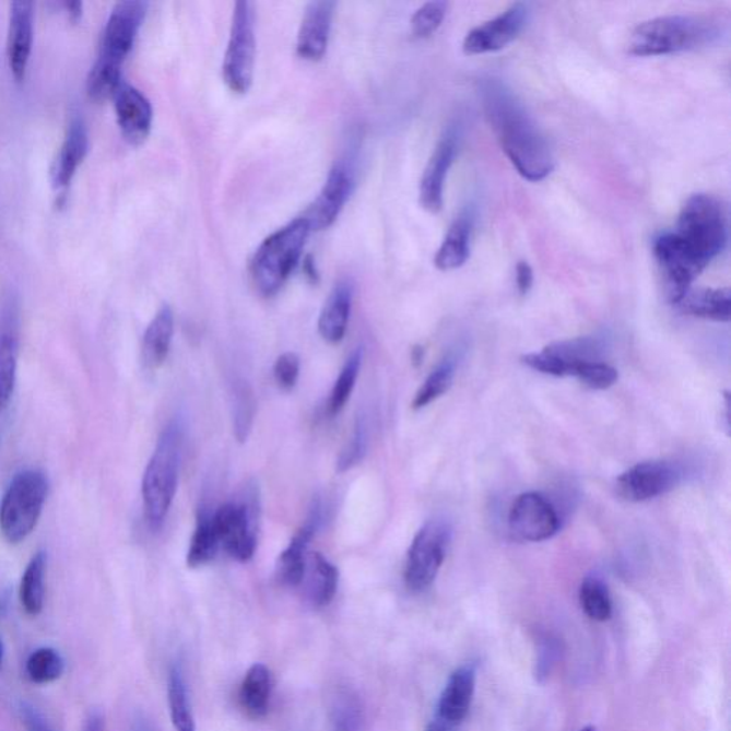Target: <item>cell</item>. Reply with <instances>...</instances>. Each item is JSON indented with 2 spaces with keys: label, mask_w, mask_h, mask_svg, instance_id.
I'll return each mask as SVG.
<instances>
[{
  "label": "cell",
  "mask_w": 731,
  "mask_h": 731,
  "mask_svg": "<svg viewBox=\"0 0 731 731\" xmlns=\"http://www.w3.org/2000/svg\"><path fill=\"white\" fill-rule=\"evenodd\" d=\"M479 95L488 125L516 170L530 181L546 179L554 167L552 149L519 97L495 78L483 79Z\"/></svg>",
  "instance_id": "obj_1"
},
{
  "label": "cell",
  "mask_w": 731,
  "mask_h": 731,
  "mask_svg": "<svg viewBox=\"0 0 731 731\" xmlns=\"http://www.w3.org/2000/svg\"><path fill=\"white\" fill-rule=\"evenodd\" d=\"M181 449H184V425L180 421H174L162 432L143 474L144 516L153 532L162 529L174 503L178 488Z\"/></svg>",
  "instance_id": "obj_2"
},
{
  "label": "cell",
  "mask_w": 731,
  "mask_h": 731,
  "mask_svg": "<svg viewBox=\"0 0 731 731\" xmlns=\"http://www.w3.org/2000/svg\"><path fill=\"white\" fill-rule=\"evenodd\" d=\"M719 36V27L706 17L661 16L640 23L632 32L628 52L661 56L700 48Z\"/></svg>",
  "instance_id": "obj_3"
},
{
  "label": "cell",
  "mask_w": 731,
  "mask_h": 731,
  "mask_svg": "<svg viewBox=\"0 0 731 731\" xmlns=\"http://www.w3.org/2000/svg\"><path fill=\"white\" fill-rule=\"evenodd\" d=\"M310 226L297 217L282 229L272 233L256 250L250 263L251 279L263 296H273L285 285L304 255Z\"/></svg>",
  "instance_id": "obj_4"
},
{
  "label": "cell",
  "mask_w": 731,
  "mask_h": 731,
  "mask_svg": "<svg viewBox=\"0 0 731 731\" xmlns=\"http://www.w3.org/2000/svg\"><path fill=\"white\" fill-rule=\"evenodd\" d=\"M48 477L40 470L17 473L0 502V532L17 544L34 532L48 496Z\"/></svg>",
  "instance_id": "obj_5"
},
{
  "label": "cell",
  "mask_w": 731,
  "mask_h": 731,
  "mask_svg": "<svg viewBox=\"0 0 731 731\" xmlns=\"http://www.w3.org/2000/svg\"><path fill=\"white\" fill-rule=\"evenodd\" d=\"M676 235L709 264L728 244V217L719 200L698 193L688 198L679 214Z\"/></svg>",
  "instance_id": "obj_6"
},
{
  "label": "cell",
  "mask_w": 731,
  "mask_h": 731,
  "mask_svg": "<svg viewBox=\"0 0 731 731\" xmlns=\"http://www.w3.org/2000/svg\"><path fill=\"white\" fill-rule=\"evenodd\" d=\"M255 3L239 0L233 8L229 44L223 60V81L232 92H248L254 82L256 35Z\"/></svg>",
  "instance_id": "obj_7"
},
{
  "label": "cell",
  "mask_w": 731,
  "mask_h": 731,
  "mask_svg": "<svg viewBox=\"0 0 731 731\" xmlns=\"http://www.w3.org/2000/svg\"><path fill=\"white\" fill-rule=\"evenodd\" d=\"M451 540V528L441 519L428 520L414 535L404 567V583L414 593L431 588L444 566Z\"/></svg>",
  "instance_id": "obj_8"
},
{
  "label": "cell",
  "mask_w": 731,
  "mask_h": 731,
  "mask_svg": "<svg viewBox=\"0 0 731 731\" xmlns=\"http://www.w3.org/2000/svg\"><path fill=\"white\" fill-rule=\"evenodd\" d=\"M653 254L663 274L669 300L677 305L691 291L693 282L706 269L707 263L674 232L663 233L655 240Z\"/></svg>",
  "instance_id": "obj_9"
},
{
  "label": "cell",
  "mask_w": 731,
  "mask_h": 731,
  "mask_svg": "<svg viewBox=\"0 0 731 731\" xmlns=\"http://www.w3.org/2000/svg\"><path fill=\"white\" fill-rule=\"evenodd\" d=\"M255 502H227L212 514L221 549L240 563L249 562L256 552Z\"/></svg>",
  "instance_id": "obj_10"
},
{
  "label": "cell",
  "mask_w": 731,
  "mask_h": 731,
  "mask_svg": "<svg viewBox=\"0 0 731 731\" xmlns=\"http://www.w3.org/2000/svg\"><path fill=\"white\" fill-rule=\"evenodd\" d=\"M148 7L149 4L141 0H123L115 4L114 11L107 19L97 59L122 68L146 17Z\"/></svg>",
  "instance_id": "obj_11"
},
{
  "label": "cell",
  "mask_w": 731,
  "mask_h": 731,
  "mask_svg": "<svg viewBox=\"0 0 731 731\" xmlns=\"http://www.w3.org/2000/svg\"><path fill=\"white\" fill-rule=\"evenodd\" d=\"M683 472L677 464L665 460H650L632 465L618 476L617 493L633 503L647 502L672 492L682 482Z\"/></svg>",
  "instance_id": "obj_12"
},
{
  "label": "cell",
  "mask_w": 731,
  "mask_h": 731,
  "mask_svg": "<svg viewBox=\"0 0 731 731\" xmlns=\"http://www.w3.org/2000/svg\"><path fill=\"white\" fill-rule=\"evenodd\" d=\"M510 532L523 542H544L561 530V518L551 502L535 492L516 497L509 511Z\"/></svg>",
  "instance_id": "obj_13"
},
{
  "label": "cell",
  "mask_w": 731,
  "mask_h": 731,
  "mask_svg": "<svg viewBox=\"0 0 731 731\" xmlns=\"http://www.w3.org/2000/svg\"><path fill=\"white\" fill-rule=\"evenodd\" d=\"M529 9L524 3L511 4L509 9L465 35L463 52L484 55L506 48L523 31Z\"/></svg>",
  "instance_id": "obj_14"
},
{
  "label": "cell",
  "mask_w": 731,
  "mask_h": 731,
  "mask_svg": "<svg viewBox=\"0 0 731 731\" xmlns=\"http://www.w3.org/2000/svg\"><path fill=\"white\" fill-rule=\"evenodd\" d=\"M353 174L344 163L330 170L319 197L304 214L311 231H323L332 226L353 190Z\"/></svg>",
  "instance_id": "obj_15"
},
{
  "label": "cell",
  "mask_w": 731,
  "mask_h": 731,
  "mask_svg": "<svg viewBox=\"0 0 731 731\" xmlns=\"http://www.w3.org/2000/svg\"><path fill=\"white\" fill-rule=\"evenodd\" d=\"M19 302L9 295L0 310V412L15 392L19 355Z\"/></svg>",
  "instance_id": "obj_16"
},
{
  "label": "cell",
  "mask_w": 731,
  "mask_h": 731,
  "mask_svg": "<svg viewBox=\"0 0 731 731\" xmlns=\"http://www.w3.org/2000/svg\"><path fill=\"white\" fill-rule=\"evenodd\" d=\"M116 119L125 141L139 146L146 141L152 129L151 102L137 87L120 83L114 95Z\"/></svg>",
  "instance_id": "obj_17"
},
{
  "label": "cell",
  "mask_w": 731,
  "mask_h": 731,
  "mask_svg": "<svg viewBox=\"0 0 731 731\" xmlns=\"http://www.w3.org/2000/svg\"><path fill=\"white\" fill-rule=\"evenodd\" d=\"M456 148H458V137L453 130H449L437 143L423 172L418 200L427 212L439 213L444 208L445 181L450 166L453 165Z\"/></svg>",
  "instance_id": "obj_18"
},
{
  "label": "cell",
  "mask_w": 731,
  "mask_h": 731,
  "mask_svg": "<svg viewBox=\"0 0 731 731\" xmlns=\"http://www.w3.org/2000/svg\"><path fill=\"white\" fill-rule=\"evenodd\" d=\"M34 3L17 0L11 3L8 31V62L16 82L26 78L34 45Z\"/></svg>",
  "instance_id": "obj_19"
},
{
  "label": "cell",
  "mask_w": 731,
  "mask_h": 731,
  "mask_svg": "<svg viewBox=\"0 0 731 731\" xmlns=\"http://www.w3.org/2000/svg\"><path fill=\"white\" fill-rule=\"evenodd\" d=\"M334 7L337 3L329 0L307 4L296 45V52L302 59L316 62L323 58L328 50Z\"/></svg>",
  "instance_id": "obj_20"
},
{
  "label": "cell",
  "mask_w": 731,
  "mask_h": 731,
  "mask_svg": "<svg viewBox=\"0 0 731 731\" xmlns=\"http://www.w3.org/2000/svg\"><path fill=\"white\" fill-rule=\"evenodd\" d=\"M321 511L319 503L311 507L309 518L293 535L286 551L279 556L276 577L279 583L287 588H299L304 580L307 558V547L320 528Z\"/></svg>",
  "instance_id": "obj_21"
},
{
  "label": "cell",
  "mask_w": 731,
  "mask_h": 731,
  "mask_svg": "<svg viewBox=\"0 0 731 731\" xmlns=\"http://www.w3.org/2000/svg\"><path fill=\"white\" fill-rule=\"evenodd\" d=\"M474 688H476V670L473 665L456 669L441 693L437 705V719L451 728L462 723L472 705Z\"/></svg>",
  "instance_id": "obj_22"
},
{
  "label": "cell",
  "mask_w": 731,
  "mask_h": 731,
  "mask_svg": "<svg viewBox=\"0 0 731 731\" xmlns=\"http://www.w3.org/2000/svg\"><path fill=\"white\" fill-rule=\"evenodd\" d=\"M87 151H90V133L86 123L81 116H74L54 163L52 179L56 189L63 190L71 185L78 167L85 161Z\"/></svg>",
  "instance_id": "obj_23"
},
{
  "label": "cell",
  "mask_w": 731,
  "mask_h": 731,
  "mask_svg": "<svg viewBox=\"0 0 731 731\" xmlns=\"http://www.w3.org/2000/svg\"><path fill=\"white\" fill-rule=\"evenodd\" d=\"M355 286L351 281H340L334 285L319 316V333L326 342L337 344L346 334L351 319Z\"/></svg>",
  "instance_id": "obj_24"
},
{
  "label": "cell",
  "mask_w": 731,
  "mask_h": 731,
  "mask_svg": "<svg viewBox=\"0 0 731 731\" xmlns=\"http://www.w3.org/2000/svg\"><path fill=\"white\" fill-rule=\"evenodd\" d=\"M300 586H304L307 602L311 606L316 609L329 606L338 591V567L319 552L307 554Z\"/></svg>",
  "instance_id": "obj_25"
},
{
  "label": "cell",
  "mask_w": 731,
  "mask_h": 731,
  "mask_svg": "<svg viewBox=\"0 0 731 731\" xmlns=\"http://www.w3.org/2000/svg\"><path fill=\"white\" fill-rule=\"evenodd\" d=\"M175 332L174 310L163 305L155 318L148 326L142 343V358L149 369H157L169 356L172 339Z\"/></svg>",
  "instance_id": "obj_26"
},
{
  "label": "cell",
  "mask_w": 731,
  "mask_h": 731,
  "mask_svg": "<svg viewBox=\"0 0 731 731\" xmlns=\"http://www.w3.org/2000/svg\"><path fill=\"white\" fill-rule=\"evenodd\" d=\"M473 217L469 212L459 214L447 231L435 258V267L444 272L462 268L470 256V236Z\"/></svg>",
  "instance_id": "obj_27"
},
{
  "label": "cell",
  "mask_w": 731,
  "mask_h": 731,
  "mask_svg": "<svg viewBox=\"0 0 731 731\" xmlns=\"http://www.w3.org/2000/svg\"><path fill=\"white\" fill-rule=\"evenodd\" d=\"M273 677L267 665L255 663L241 682L239 700L241 709L251 719H262L268 715Z\"/></svg>",
  "instance_id": "obj_28"
},
{
  "label": "cell",
  "mask_w": 731,
  "mask_h": 731,
  "mask_svg": "<svg viewBox=\"0 0 731 731\" xmlns=\"http://www.w3.org/2000/svg\"><path fill=\"white\" fill-rule=\"evenodd\" d=\"M684 314L696 318L729 321L731 318V293L729 287L697 288L688 291L677 304Z\"/></svg>",
  "instance_id": "obj_29"
},
{
  "label": "cell",
  "mask_w": 731,
  "mask_h": 731,
  "mask_svg": "<svg viewBox=\"0 0 731 731\" xmlns=\"http://www.w3.org/2000/svg\"><path fill=\"white\" fill-rule=\"evenodd\" d=\"M48 570V554L39 551L26 566L19 589V598L26 614L39 616L45 604V579Z\"/></svg>",
  "instance_id": "obj_30"
},
{
  "label": "cell",
  "mask_w": 731,
  "mask_h": 731,
  "mask_svg": "<svg viewBox=\"0 0 731 731\" xmlns=\"http://www.w3.org/2000/svg\"><path fill=\"white\" fill-rule=\"evenodd\" d=\"M219 551H221V543H219L216 530H214L212 514L202 511L199 515L197 529H194L192 539H190L186 563L192 569H197V567L211 563Z\"/></svg>",
  "instance_id": "obj_31"
},
{
  "label": "cell",
  "mask_w": 731,
  "mask_h": 731,
  "mask_svg": "<svg viewBox=\"0 0 731 731\" xmlns=\"http://www.w3.org/2000/svg\"><path fill=\"white\" fill-rule=\"evenodd\" d=\"M167 700L172 723L176 731H197L192 707L188 697V688L179 665L170 669L169 682H167Z\"/></svg>",
  "instance_id": "obj_32"
},
{
  "label": "cell",
  "mask_w": 731,
  "mask_h": 731,
  "mask_svg": "<svg viewBox=\"0 0 731 731\" xmlns=\"http://www.w3.org/2000/svg\"><path fill=\"white\" fill-rule=\"evenodd\" d=\"M64 668L67 664L60 651L45 646L32 651L26 659L25 672L32 683L44 686L58 682L63 676Z\"/></svg>",
  "instance_id": "obj_33"
},
{
  "label": "cell",
  "mask_w": 731,
  "mask_h": 731,
  "mask_svg": "<svg viewBox=\"0 0 731 731\" xmlns=\"http://www.w3.org/2000/svg\"><path fill=\"white\" fill-rule=\"evenodd\" d=\"M456 369H458L456 357L451 355L446 356L433 369L432 374L427 376L425 384L422 385V388L414 396V411L428 406L436 399H439L440 396H444L451 388V385H453Z\"/></svg>",
  "instance_id": "obj_34"
},
{
  "label": "cell",
  "mask_w": 731,
  "mask_h": 731,
  "mask_svg": "<svg viewBox=\"0 0 731 731\" xmlns=\"http://www.w3.org/2000/svg\"><path fill=\"white\" fill-rule=\"evenodd\" d=\"M579 598L581 609L591 621L606 622L612 617V598L602 577L594 575L586 577L581 581Z\"/></svg>",
  "instance_id": "obj_35"
},
{
  "label": "cell",
  "mask_w": 731,
  "mask_h": 731,
  "mask_svg": "<svg viewBox=\"0 0 731 731\" xmlns=\"http://www.w3.org/2000/svg\"><path fill=\"white\" fill-rule=\"evenodd\" d=\"M363 358L362 347L356 349L352 356L344 363L342 372L334 384L332 393H330L328 403L329 416H337L346 406L347 400L351 399L353 389H355L358 372H361Z\"/></svg>",
  "instance_id": "obj_36"
},
{
  "label": "cell",
  "mask_w": 731,
  "mask_h": 731,
  "mask_svg": "<svg viewBox=\"0 0 731 731\" xmlns=\"http://www.w3.org/2000/svg\"><path fill=\"white\" fill-rule=\"evenodd\" d=\"M255 412L256 400L250 386L244 380L237 381L235 392H233V427H235L237 440L248 439L251 426H254Z\"/></svg>",
  "instance_id": "obj_37"
},
{
  "label": "cell",
  "mask_w": 731,
  "mask_h": 731,
  "mask_svg": "<svg viewBox=\"0 0 731 731\" xmlns=\"http://www.w3.org/2000/svg\"><path fill=\"white\" fill-rule=\"evenodd\" d=\"M120 83H122V69L96 59L87 76V95L96 102L109 99L114 97Z\"/></svg>",
  "instance_id": "obj_38"
},
{
  "label": "cell",
  "mask_w": 731,
  "mask_h": 731,
  "mask_svg": "<svg viewBox=\"0 0 731 731\" xmlns=\"http://www.w3.org/2000/svg\"><path fill=\"white\" fill-rule=\"evenodd\" d=\"M369 447V426L365 416H358L355 428H353L351 440L344 446L338 459V472L344 473L355 468L365 459Z\"/></svg>",
  "instance_id": "obj_39"
},
{
  "label": "cell",
  "mask_w": 731,
  "mask_h": 731,
  "mask_svg": "<svg viewBox=\"0 0 731 731\" xmlns=\"http://www.w3.org/2000/svg\"><path fill=\"white\" fill-rule=\"evenodd\" d=\"M573 376L590 389L606 390L616 384L618 372L606 362H585L575 366Z\"/></svg>",
  "instance_id": "obj_40"
},
{
  "label": "cell",
  "mask_w": 731,
  "mask_h": 731,
  "mask_svg": "<svg viewBox=\"0 0 731 731\" xmlns=\"http://www.w3.org/2000/svg\"><path fill=\"white\" fill-rule=\"evenodd\" d=\"M446 12V2L437 0V2L423 4L412 16L411 26L413 36L417 37V39H426V37L435 34L441 23H444Z\"/></svg>",
  "instance_id": "obj_41"
},
{
  "label": "cell",
  "mask_w": 731,
  "mask_h": 731,
  "mask_svg": "<svg viewBox=\"0 0 731 731\" xmlns=\"http://www.w3.org/2000/svg\"><path fill=\"white\" fill-rule=\"evenodd\" d=\"M521 362L530 369L540 372V374L556 377L571 376L570 366L546 347L540 353H528V355L521 356Z\"/></svg>",
  "instance_id": "obj_42"
},
{
  "label": "cell",
  "mask_w": 731,
  "mask_h": 731,
  "mask_svg": "<svg viewBox=\"0 0 731 731\" xmlns=\"http://www.w3.org/2000/svg\"><path fill=\"white\" fill-rule=\"evenodd\" d=\"M300 374V358L296 353L287 352L278 357L273 366L274 380L279 388L292 390L297 384Z\"/></svg>",
  "instance_id": "obj_43"
},
{
  "label": "cell",
  "mask_w": 731,
  "mask_h": 731,
  "mask_svg": "<svg viewBox=\"0 0 731 731\" xmlns=\"http://www.w3.org/2000/svg\"><path fill=\"white\" fill-rule=\"evenodd\" d=\"M540 642L538 651V660H535V679L539 682H544L553 672L554 665L557 664L561 658V645L552 637H544Z\"/></svg>",
  "instance_id": "obj_44"
},
{
  "label": "cell",
  "mask_w": 731,
  "mask_h": 731,
  "mask_svg": "<svg viewBox=\"0 0 731 731\" xmlns=\"http://www.w3.org/2000/svg\"><path fill=\"white\" fill-rule=\"evenodd\" d=\"M19 717L26 731H59L48 716L34 703L22 700L17 706Z\"/></svg>",
  "instance_id": "obj_45"
},
{
  "label": "cell",
  "mask_w": 731,
  "mask_h": 731,
  "mask_svg": "<svg viewBox=\"0 0 731 731\" xmlns=\"http://www.w3.org/2000/svg\"><path fill=\"white\" fill-rule=\"evenodd\" d=\"M516 285H518L521 296L528 295L533 286V269L524 260H520L518 267H516Z\"/></svg>",
  "instance_id": "obj_46"
},
{
  "label": "cell",
  "mask_w": 731,
  "mask_h": 731,
  "mask_svg": "<svg viewBox=\"0 0 731 731\" xmlns=\"http://www.w3.org/2000/svg\"><path fill=\"white\" fill-rule=\"evenodd\" d=\"M82 731H105V719L101 711H92L83 724Z\"/></svg>",
  "instance_id": "obj_47"
},
{
  "label": "cell",
  "mask_w": 731,
  "mask_h": 731,
  "mask_svg": "<svg viewBox=\"0 0 731 731\" xmlns=\"http://www.w3.org/2000/svg\"><path fill=\"white\" fill-rule=\"evenodd\" d=\"M64 11H67L69 19L72 22H78L82 17L83 3L82 2H64Z\"/></svg>",
  "instance_id": "obj_48"
},
{
  "label": "cell",
  "mask_w": 731,
  "mask_h": 731,
  "mask_svg": "<svg viewBox=\"0 0 731 731\" xmlns=\"http://www.w3.org/2000/svg\"><path fill=\"white\" fill-rule=\"evenodd\" d=\"M304 270H305L306 276L309 278L310 282L318 283L319 273H318V270H316V264H315L314 258H311V256H307V258L305 259Z\"/></svg>",
  "instance_id": "obj_49"
},
{
  "label": "cell",
  "mask_w": 731,
  "mask_h": 731,
  "mask_svg": "<svg viewBox=\"0 0 731 731\" xmlns=\"http://www.w3.org/2000/svg\"><path fill=\"white\" fill-rule=\"evenodd\" d=\"M453 728L451 726L444 723V721L436 719L431 726H428L426 731H451Z\"/></svg>",
  "instance_id": "obj_50"
},
{
  "label": "cell",
  "mask_w": 731,
  "mask_h": 731,
  "mask_svg": "<svg viewBox=\"0 0 731 731\" xmlns=\"http://www.w3.org/2000/svg\"><path fill=\"white\" fill-rule=\"evenodd\" d=\"M3 660H4V642L2 636H0V670H2Z\"/></svg>",
  "instance_id": "obj_51"
},
{
  "label": "cell",
  "mask_w": 731,
  "mask_h": 731,
  "mask_svg": "<svg viewBox=\"0 0 731 731\" xmlns=\"http://www.w3.org/2000/svg\"><path fill=\"white\" fill-rule=\"evenodd\" d=\"M580 731H598L594 726H588V728L581 729Z\"/></svg>",
  "instance_id": "obj_52"
}]
</instances>
